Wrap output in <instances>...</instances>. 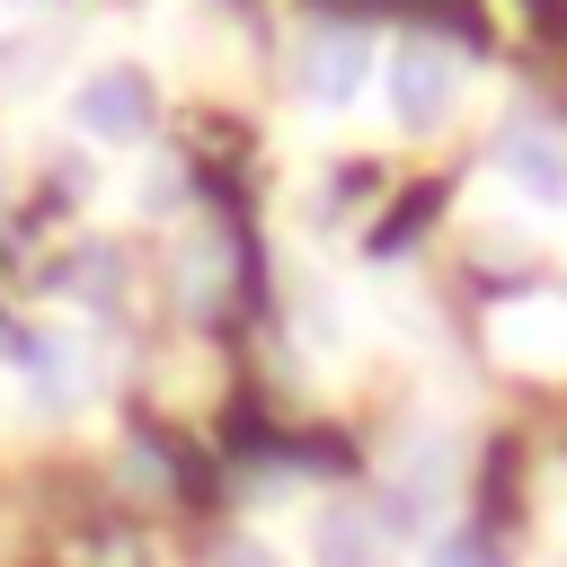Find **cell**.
<instances>
[{"label": "cell", "instance_id": "52a82bcc", "mask_svg": "<svg viewBox=\"0 0 567 567\" xmlns=\"http://www.w3.org/2000/svg\"><path fill=\"white\" fill-rule=\"evenodd\" d=\"M213 567H284V558H275V549H257V540H230Z\"/></svg>", "mask_w": 567, "mask_h": 567}, {"label": "cell", "instance_id": "6da1fadb", "mask_svg": "<svg viewBox=\"0 0 567 567\" xmlns=\"http://www.w3.org/2000/svg\"><path fill=\"white\" fill-rule=\"evenodd\" d=\"M390 97H399V124H408V133L443 124V115H452V62H443L434 44H408V53L390 62Z\"/></svg>", "mask_w": 567, "mask_h": 567}, {"label": "cell", "instance_id": "3957f363", "mask_svg": "<svg viewBox=\"0 0 567 567\" xmlns=\"http://www.w3.org/2000/svg\"><path fill=\"white\" fill-rule=\"evenodd\" d=\"M71 115H80L89 133H142V115H151V89H142L133 71H97V80L71 97Z\"/></svg>", "mask_w": 567, "mask_h": 567}, {"label": "cell", "instance_id": "7a4b0ae2", "mask_svg": "<svg viewBox=\"0 0 567 567\" xmlns=\"http://www.w3.org/2000/svg\"><path fill=\"white\" fill-rule=\"evenodd\" d=\"M496 168H505L514 186H532L540 204H567V142H558V133H540V124H514V133L496 142Z\"/></svg>", "mask_w": 567, "mask_h": 567}, {"label": "cell", "instance_id": "5b68a950", "mask_svg": "<svg viewBox=\"0 0 567 567\" xmlns=\"http://www.w3.org/2000/svg\"><path fill=\"white\" fill-rule=\"evenodd\" d=\"M319 567H381V523L372 514H328L319 523Z\"/></svg>", "mask_w": 567, "mask_h": 567}, {"label": "cell", "instance_id": "277c9868", "mask_svg": "<svg viewBox=\"0 0 567 567\" xmlns=\"http://www.w3.org/2000/svg\"><path fill=\"white\" fill-rule=\"evenodd\" d=\"M301 71H310V97H328V106H346V97L363 89V71H372V53H363V35H319Z\"/></svg>", "mask_w": 567, "mask_h": 567}, {"label": "cell", "instance_id": "8992f818", "mask_svg": "<svg viewBox=\"0 0 567 567\" xmlns=\"http://www.w3.org/2000/svg\"><path fill=\"white\" fill-rule=\"evenodd\" d=\"M425 567H496V558H487V540H470V532H443V540L425 549Z\"/></svg>", "mask_w": 567, "mask_h": 567}]
</instances>
